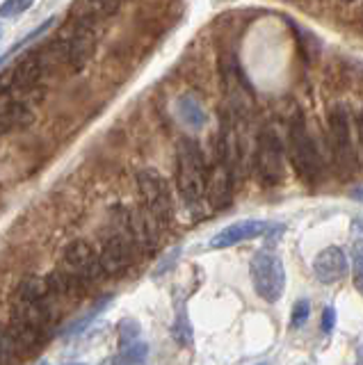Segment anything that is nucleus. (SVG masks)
<instances>
[{
	"mask_svg": "<svg viewBox=\"0 0 363 365\" xmlns=\"http://www.w3.org/2000/svg\"><path fill=\"white\" fill-rule=\"evenodd\" d=\"M258 365H267V363H258Z\"/></svg>",
	"mask_w": 363,
	"mask_h": 365,
	"instance_id": "32",
	"label": "nucleus"
},
{
	"mask_svg": "<svg viewBox=\"0 0 363 365\" xmlns=\"http://www.w3.org/2000/svg\"><path fill=\"white\" fill-rule=\"evenodd\" d=\"M254 169L265 187H277L286 176V140L277 130V125L265 123L256 135Z\"/></svg>",
	"mask_w": 363,
	"mask_h": 365,
	"instance_id": "4",
	"label": "nucleus"
},
{
	"mask_svg": "<svg viewBox=\"0 0 363 365\" xmlns=\"http://www.w3.org/2000/svg\"><path fill=\"white\" fill-rule=\"evenodd\" d=\"M324 146L327 167H332L340 178H352L357 169H361L354 144V121H352L349 108L343 103H336L327 110Z\"/></svg>",
	"mask_w": 363,
	"mask_h": 365,
	"instance_id": "2",
	"label": "nucleus"
},
{
	"mask_svg": "<svg viewBox=\"0 0 363 365\" xmlns=\"http://www.w3.org/2000/svg\"><path fill=\"white\" fill-rule=\"evenodd\" d=\"M16 345L12 336H9V331L0 329V365H16Z\"/></svg>",
	"mask_w": 363,
	"mask_h": 365,
	"instance_id": "21",
	"label": "nucleus"
},
{
	"mask_svg": "<svg viewBox=\"0 0 363 365\" xmlns=\"http://www.w3.org/2000/svg\"><path fill=\"white\" fill-rule=\"evenodd\" d=\"M172 336H174V340L178 342L180 347H190L192 340H195V334H192V322H190L188 308H185L183 302L176 306V315H174V324H172Z\"/></svg>",
	"mask_w": 363,
	"mask_h": 365,
	"instance_id": "16",
	"label": "nucleus"
},
{
	"mask_svg": "<svg viewBox=\"0 0 363 365\" xmlns=\"http://www.w3.org/2000/svg\"><path fill=\"white\" fill-rule=\"evenodd\" d=\"M126 226H128V235L131 242L151 254L158 247H160V224L153 220V215L142 205V208H133L126 215Z\"/></svg>",
	"mask_w": 363,
	"mask_h": 365,
	"instance_id": "9",
	"label": "nucleus"
},
{
	"mask_svg": "<svg viewBox=\"0 0 363 365\" xmlns=\"http://www.w3.org/2000/svg\"><path fill=\"white\" fill-rule=\"evenodd\" d=\"M176 114L192 130H201L208 121L206 108H203V103L195 94H180L176 98Z\"/></svg>",
	"mask_w": 363,
	"mask_h": 365,
	"instance_id": "12",
	"label": "nucleus"
},
{
	"mask_svg": "<svg viewBox=\"0 0 363 365\" xmlns=\"http://www.w3.org/2000/svg\"><path fill=\"white\" fill-rule=\"evenodd\" d=\"M336 327V308L334 306H327L322 311V319H320V329L322 334H332Z\"/></svg>",
	"mask_w": 363,
	"mask_h": 365,
	"instance_id": "25",
	"label": "nucleus"
},
{
	"mask_svg": "<svg viewBox=\"0 0 363 365\" xmlns=\"http://www.w3.org/2000/svg\"><path fill=\"white\" fill-rule=\"evenodd\" d=\"M297 365H313V363H309V361H302V363H297Z\"/></svg>",
	"mask_w": 363,
	"mask_h": 365,
	"instance_id": "28",
	"label": "nucleus"
},
{
	"mask_svg": "<svg viewBox=\"0 0 363 365\" xmlns=\"http://www.w3.org/2000/svg\"><path fill=\"white\" fill-rule=\"evenodd\" d=\"M352 121H354V144H357L359 167H363V108L352 117Z\"/></svg>",
	"mask_w": 363,
	"mask_h": 365,
	"instance_id": "24",
	"label": "nucleus"
},
{
	"mask_svg": "<svg viewBox=\"0 0 363 365\" xmlns=\"http://www.w3.org/2000/svg\"><path fill=\"white\" fill-rule=\"evenodd\" d=\"M32 7L30 0H5L0 3V19H16Z\"/></svg>",
	"mask_w": 363,
	"mask_h": 365,
	"instance_id": "22",
	"label": "nucleus"
},
{
	"mask_svg": "<svg viewBox=\"0 0 363 365\" xmlns=\"http://www.w3.org/2000/svg\"><path fill=\"white\" fill-rule=\"evenodd\" d=\"M142 340V327L138 319L133 317H123L121 322L117 324V342H119V349L121 347H128L133 342Z\"/></svg>",
	"mask_w": 363,
	"mask_h": 365,
	"instance_id": "20",
	"label": "nucleus"
},
{
	"mask_svg": "<svg viewBox=\"0 0 363 365\" xmlns=\"http://www.w3.org/2000/svg\"><path fill=\"white\" fill-rule=\"evenodd\" d=\"M313 274L324 285L340 283L349 274V258L340 247H324L313 258Z\"/></svg>",
	"mask_w": 363,
	"mask_h": 365,
	"instance_id": "10",
	"label": "nucleus"
},
{
	"mask_svg": "<svg viewBox=\"0 0 363 365\" xmlns=\"http://www.w3.org/2000/svg\"><path fill=\"white\" fill-rule=\"evenodd\" d=\"M110 302H112V297H103V299H98L94 306H89V311L83 313L81 317H76L73 322L62 331V336H78V334H83V331H85L89 324H92L94 319L110 306Z\"/></svg>",
	"mask_w": 363,
	"mask_h": 365,
	"instance_id": "17",
	"label": "nucleus"
},
{
	"mask_svg": "<svg viewBox=\"0 0 363 365\" xmlns=\"http://www.w3.org/2000/svg\"><path fill=\"white\" fill-rule=\"evenodd\" d=\"M37 365H51L48 361H41V363H37Z\"/></svg>",
	"mask_w": 363,
	"mask_h": 365,
	"instance_id": "29",
	"label": "nucleus"
},
{
	"mask_svg": "<svg viewBox=\"0 0 363 365\" xmlns=\"http://www.w3.org/2000/svg\"><path fill=\"white\" fill-rule=\"evenodd\" d=\"M354 274V288L361 292V297H363V272H352Z\"/></svg>",
	"mask_w": 363,
	"mask_h": 365,
	"instance_id": "27",
	"label": "nucleus"
},
{
	"mask_svg": "<svg viewBox=\"0 0 363 365\" xmlns=\"http://www.w3.org/2000/svg\"><path fill=\"white\" fill-rule=\"evenodd\" d=\"M283 226L279 224H272L267 220H242V222H235L224 226L222 231H218L213 237L208 247L210 249H229L235 245H242L249 242V240H256V237H263L272 231H281Z\"/></svg>",
	"mask_w": 363,
	"mask_h": 365,
	"instance_id": "8",
	"label": "nucleus"
},
{
	"mask_svg": "<svg viewBox=\"0 0 363 365\" xmlns=\"http://www.w3.org/2000/svg\"><path fill=\"white\" fill-rule=\"evenodd\" d=\"M309 315H311L309 299H297L290 313V329H302L306 324V319H309Z\"/></svg>",
	"mask_w": 363,
	"mask_h": 365,
	"instance_id": "23",
	"label": "nucleus"
},
{
	"mask_svg": "<svg viewBox=\"0 0 363 365\" xmlns=\"http://www.w3.org/2000/svg\"><path fill=\"white\" fill-rule=\"evenodd\" d=\"M53 23H55V19H53V16H51V19H46V21L41 23V26H37L35 30H30V32L26 34L24 39H19L16 43H12V46H9V51H7L5 55H0V66H3V64H5V62L9 60V57H14V55H16V53H19L21 48H28V46H30L32 41H35V39H39L41 34H44V32H46V30H48V28L53 26Z\"/></svg>",
	"mask_w": 363,
	"mask_h": 365,
	"instance_id": "19",
	"label": "nucleus"
},
{
	"mask_svg": "<svg viewBox=\"0 0 363 365\" xmlns=\"http://www.w3.org/2000/svg\"><path fill=\"white\" fill-rule=\"evenodd\" d=\"M286 153L297 178L306 187H317L324 176V158L317 148L313 135L306 125V117L300 108H295L286 119Z\"/></svg>",
	"mask_w": 363,
	"mask_h": 365,
	"instance_id": "1",
	"label": "nucleus"
},
{
	"mask_svg": "<svg viewBox=\"0 0 363 365\" xmlns=\"http://www.w3.org/2000/svg\"><path fill=\"white\" fill-rule=\"evenodd\" d=\"M133 242L121 235H112L106 240L103 249L98 251V262H101V272L108 274V277H115L131 267L133 262Z\"/></svg>",
	"mask_w": 363,
	"mask_h": 365,
	"instance_id": "11",
	"label": "nucleus"
},
{
	"mask_svg": "<svg viewBox=\"0 0 363 365\" xmlns=\"http://www.w3.org/2000/svg\"><path fill=\"white\" fill-rule=\"evenodd\" d=\"M252 285L267 304H277L286 290V267L275 251H256L252 258Z\"/></svg>",
	"mask_w": 363,
	"mask_h": 365,
	"instance_id": "5",
	"label": "nucleus"
},
{
	"mask_svg": "<svg viewBox=\"0 0 363 365\" xmlns=\"http://www.w3.org/2000/svg\"><path fill=\"white\" fill-rule=\"evenodd\" d=\"M32 121V114L19 106V103H12L5 94H0V135L9 133L12 128H19V125H28Z\"/></svg>",
	"mask_w": 363,
	"mask_h": 365,
	"instance_id": "14",
	"label": "nucleus"
},
{
	"mask_svg": "<svg viewBox=\"0 0 363 365\" xmlns=\"http://www.w3.org/2000/svg\"><path fill=\"white\" fill-rule=\"evenodd\" d=\"M44 60H46V55H44V53L28 55L26 60L16 66V71L12 73L14 85L16 87H30L41 76V71H44Z\"/></svg>",
	"mask_w": 363,
	"mask_h": 365,
	"instance_id": "15",
	"label": "nucleus"
},
{
	"mask_svg": "<svg viewBox=\"0 0 363 365\" xmlns=\"http://www.w3.org/2000/svg\"><path fill=\"white\" fill-rule=\"evenodd\" d=\"M206 182H208V165L203 158L201 146L183 137L176 144V187L183 203L190 210H197L206 199Z\"/></svg>",
	"mask_w": 363,
	"mask_h": 365,
	"instance_id": "3",
	"label": "nucleus"
},
{
	"mask_svg": "<svg viewBox=\"0 0 363 365\" xmlns=\"http://www.w3.org/2000/svg\"><path fill=\"white\" fill-rule=\"evenodd\" d=\"M138 190L144 208L153 215L160 226H169L174 220V199L167 178L155 169H142L138 174Z\"/></svg>",
	"mask_w": 363,
	"mask_h": 365,
	"instance_id": "6",
	"label": "nucleus"
},
{
	"mask_svg": "<svg viewBox=\"0 0 363 365\" xmlns=\"http://www.w3.org/2000/svg\"><path fill=\"white\" fill-rule=\"evenodd\" d=\"M98 272H101V262L96 249L87 240H73L64 249V267L55 274V279H60V285L69 288L73 283L96 279Z\"/></svg>",
	"mask_w": 363,
	"mask_h": 365,
	"instance_id": "7",
	"label": "nucleus"
},
{
	"mask_svg": "<svg viewBox=\"0 0 363 365\" xmlns=\"http://www.w3.org/2000/svg\"><path fill=\"white\" fill-rule=\"evenodd\" d=\"M51 290H53L51 279L26 277L16 288V302L19 304H46V297L51 294Z\"/></svg>",
	"mask_w": 363,
	"mask_h": 365,
	"instance_id": "13",
	"label": "nucleus"
},
{
	"mask_svg": "<svg viewBox=\"0 0 363 365\" xmlns=\"http://www.w3.org/2000/svg\"><path fill=\"white\" fill-rule=\"evenodd\" d=\"M352 262H354L352 272H363V240H359L354 249H352Z\"/></svg>",
	"mask_w": 363,
	"mask_h": 365,
	"instance_id": "26",
	"label": "nucleus"
},
{
	"mask_svg": "<svg viewBox=\"0 0 363 365\" xmlns=\"http://www.w3.org/2000/svg\"><path fill=\"white\" fill-rule=\"evenodd\" d=\"M359 365H363V356H361V361H359Z\"/></svg>",
	"mask_w": 363,
	"mask_h": 365,
	"instance_id": "31",
	"label": "nucleus"
},
{
	"mask_svg": "<svg viewBox=\"0 0 363 365\" xmlns=\"http://www.w3.org/2000/svg\"><path fill=\"white\" fill-rule=\"evenodd\" d=\"M66 365H85V363H66Z\"/></svg>",
	"mask_w": 363,
	"mask_h": 365,
	"instance_id": "30",
	"label": "nucleus"
},
{
	"mask_svg": "<svg viewBox=\"0 0 363 365\" xmlns=\"http://www.w3.org/2000/svg\"><path fill=\"white\" fill-rule=\"evenodd\" d=\"M146 356H149V345H146L144 340H138V342H133V345L119 349L115 365H142Z\"/></svg>",
	"mask_w": 363,
	"mask_h": 365,
	"instance_id": "18",
	"label": "nucleus"
}]
</instances>
